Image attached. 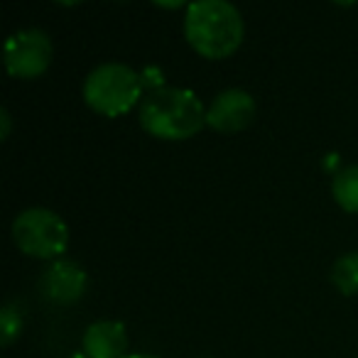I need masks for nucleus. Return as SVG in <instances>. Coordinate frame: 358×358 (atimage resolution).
<instances>
[{
	"label": "nucleus",
	"instance_id": "nucleus-1",
	"mask_svg": "<svg viewBox=\"0 0 358 358\" xmlns=\"http://www.w3.org/2000/svg\"><path fill=\"white\" fill-rule=\"evenodd\" d=\"M138 120L152 138L187 140L194 138L206 125V106L189 89L157 86L150 89L140 101Z\"/></svg>",
	"mask_w": 358,
	"mask_h": 358
},
{
	"label": "nucleus",
	"instance_id": "nucleus-2",
	"mask_svg": "<svg viewBox=\"0 0 358 358\" xmlns=\"http://www.w3.org/2000/svg\"><path fill=\"white\" fill-rule=\"evenodd\" d=\"M243 35V15L229 0H194L187 6L185 37L196 55L224 59L238 50Z\"/></svg>",
	"mask_w": 358,
	"mask_h": 358
},
{
	"label": "nucleus",
	"instance_id": "nucleus-3",
	"mask_svg": "<svg viewBox=\"0 0 358 358\" xmlns=\"http://www.w3.org/2000/svg\"><path fill=\"white\" fill-rule=\"evenodd\" d=\"M143 74L123 62H103L94 66L84 79V101L91 110L108 118L128 113L143 101Z\"/></svg>",
	"mask_w": 358,
	"mask_h": 358
},
{
	"label": "nucleus",
	"instance_id": "nucleus-4",
	"mask_svg": "<svg viewBox=\"0 0 358 358\" xmlns=\"http://www.w3.org/2000/svg\"><path fill=\"white\" fill-rule=\"evenodd\" d=\"M13 241L30 258H59L69 245V226L47 206H30L13 219Z\"/></svg>",
	"mask_w": 358,
	"mask_h": 358
},
{
	"label": "nucleus",
	"instance_id": "nucleus-5",
	"mask_svg": "<svg viewBox=\"0 0 358 358\" xmlns=\"http://www.w3.org/2000/svg\"><path fill=\"white\" fill-rule=\"evenodd\" d=\"M6 69L15 79H37L55 59L52 37L42 27H22L6 40Z\"/></svg>",
	"mask_w": 358,
	"mask_h": 358
},
{
	"label": "nucleus",
	"instance_id": "nucleus-6",
	"mask_svg": "<svg viewBox=\"0 0 358 358\" xmlns=\"http://www.w3.org/2000/svg\"><path fill=\"white\" fill-rule=\"evenodd\" d=\"M255 118V99L250 91L231 86L211 99L206 106V125L219 133H238Z\"/></svg>",
	"mask_w": 358,
	"mask_h": 358
},
{
	"label": "nucleus",
	"instance_id": "nucleus-7",
	"mask_svg": "<svg viewBox=\"0 0 358 358\" xmlns=\"http://www.w3.org/2000/svg\"><path fill=\"white\" fill-rule=\"evenodd\" d=\"M86 287H89V275L79 263L66 258H57L50 263V268L42 273L40 278V292L47 302L59 304H74L84 297Z\"/></svg>",
	"mask_w": 358,
	"mask_h": 358
},
{
	"label": "nucleus",
	"instance_id": "nucleus-8",
	"mask_svg": "<svg viewBox=\"0 0 358 358\" xmlns=\"http://www.w3.org/2000/svg\"><path fill=\"white\" fill-rule=\"evenodd\" d=\"M128 331L123 322L101 319L86 327L81 336V353L86 358H125L128 356Z\"/></svg>",
	"mask_w": 358,
	"mask_h": 358
},
{
	"label": "nucleus",
	"instance_id": "nucleus-9",
	"mask_svg": "<svg viewBox=\"0 0 358 358\" xmlns=\"http://www.w3.org/2000/svg\"><path fill=\"white\" fill-rule=\"evenodd\" d=\"M331 194L343 211L358 214V164H348L334 174Z\"/></svg>",
	"mask_w": 358,
	"mask_h": 358
},
{
	"label": "nucleus",
	"instance_id": "nucleus-10",
	"mask_svg": "<svg viewBox=\"0 0 358 358\" xmlns=\"http://www.w3.org/2000/svg\"><path fill=\"white\" fill-rule=\"evenodd\" d=\"M331 282L346 297L358 294V250H348L334 260Z\"/></svg>",
	"mask_w": 358,
	"mask_h": 358
},
{
	"label": "nucleus",
	"instance_id": "nucleus-11",
	"mask_svg": "<svg viewBox=\"0 0 358 358\" xmlns=\"http://www.w3.org/2000/svg\"><path fill=\"white\" fill-rule=\"evenodd\" d=\"M22 331V309L17 302H6L0 309V343L10 346Z\"/></svg>",
	"mask_w": 358,
	"mask_h": 358
},
{
	"label": "nucleus",
	"instance_id": "nucleus-12",
	"mask_svg": "<svg viewBox=\"0 0 358 358\" xmlns=\"http://www.w3.org/2000/svg\"><path fill=\"white\" fill-rule=\"evenodd\" d=\"M10 128H13V118H10V110L3 106L0 108V140H8L10 138Z\"/></svg>",
	"mask_w": 358,
	"mask_h": 358
},
{
	"label": "nucleus",
	"instance_id": "nucleus-13",
	"mask_svg": "<svg viewBox=\"0 0 358 358\" xmlns=\"http://www.w3.org/2000/svg\"><path fill=\"white\" fill-rule=\"evenodd\" d=\"M125 358H157V356H152V353H128Z\"/></svg>",
	"mask_w": 358,
	"mask_h": 358
},
{
	"label": "nucleus",
	"instance_id": "nucleus-14",
	"mask_svg": "<svg viewBox=\"0 0 358 358\" xmlns=\"http://www.w3.org/2000/svg\"><path fill=\"white\" fill-rule=\"evenodd\" d=\"M66 358H86V356H84V353L76 351V353H71V356H66Z\"/></svg>",
	"mask_w": 358,
	"mask_h": 358
},
{
	"label": "nucleus",
	"instance_id": "nucleus-15",
	"mask_svg": "<svg viewBox=\"0 0 358 358\" xmlns=\"http://www.w3.org/2000/svg\"><path fill=\"white\" fill-rule=\"evenodd\" d=\"M204 358H209V356H204Z\"/></svg>",
	"mask_w": 358,
	"mask_h": 358
}]
</instances>
